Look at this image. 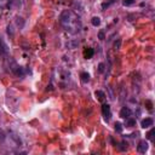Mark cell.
<instances>
[{"label": "cell", "instance_id": "cell-1", "mask_svg": "<svg viewBox=\"0 0 155 155\" xmlns=\"http://www.w3.org/2000/svg\"><path fill=\"white\" fill-rule=\"evenodd\" d=\"M60 23L65 32L73 35L80 33V31L83 29V22L80 19V16L73 10L62 11V13L60 15Z\"/></svg>", "mask_w": 155, "mask_h": 155}, {"label": "cell", "instance_id": "cell-2", "mask_svg": "<svg viewBox=\"0 0 155 155\" xmlns=\"http://www.w3.org/2000/svg\"><path fill=\"white\" fill-rule=\"evenodd\" d=\"M5 65L7 68H9V70L12 73L13 75H16L17 78H23L26 75V70L23 67H21V65L17 64V62L13 60V58L11 57H7L6 58V62H5Z\"/></svg>", "mask_w": 155, "mask_h": 155}, {"label": "cell", "instance_id": "cell-3", "mask_svg": "<svg viewBox=\"0 0 155 155\" xmlns=\"http://www.w3.org/2000/svg\"><path fill=\"white\" fill-rule=\"evenodd\" d=\"M102 114L104 116V120L109 121L110 117H112V110H110V106L107 103H103L102 104Z\"/></svg>", "mask_w": 155, "mask_h": 155}, {"label": "cell", "instance_id": "cell-4", "mask_svg": "<svg viewBox=\"0 0 155 155\" xmlns=\"http://www.w3.org/2000/svg\"><path fill=\"white\" fill-rule=\"evenodd\" d=\"M7 54H9V46L6 45L3 38H0V57L7 56Z\"/></svg>", "mask_w": 155, "mask_h": 155}, {"label": "cell", "instance_id": "cell-5", "mask_svg": "<svg viewBox=\"0 0 155 155\" xmlns=\"http://www.w3.org/2000/svg\"><path fill=\"white\" fill-rule=\"evenodd\" d=\"M148 148H149V144H148V142H147L145 139L141 141L137 145V150H138V153H141V154H144L147 150H148Z\"/></svg>", "mask_w": 155, "mask_h": 155}, {"label": "cell", "instance_id": "cell-6", "mask_svg": "<svg viewBox=\"0 0 155 155\" xmlns=\"http://www.w3.org/2000/svg\"><path fill=\"white\" fill-rule=\"evenodd\" d=\"M132 115V110L129 108V107H122L121 110H120V117L122 119H127Z\"/></svg>", "mask_w": 155, "mask_h": 155}, {"label": "cell", "instance_id": "cell-7", "mask_svg": "<svg viewBox=\"0 0 155 155\" xmlns=\"http://www.w3.org/2000/svg\"><path fill=\"white\" fill-rule=\"evenodd\" d=\"M154 125V120L152 119V117H145V119H143L141 121V126L142 129H148V127H152Z\"/></svg>", "mask_w": 155, "mask_h": 155}, {"label": "cell", "instance_id": "cell-8", "mask_svg": "<svg viewBox=\"0 0 155 155\" xmlns=\"http://www.w3.org/2000/svg\"><path fill=\"white\" fill-rule=\"evenodd\" d=\"M80 80H81V83H83V84L90 83V74H88L87 72H83L80 74Z\"/></svg>", "mask_w": 155, "mask_h": 155}, {"label": "cell", "instance_id": "cell-9", "mask_svg": "<svg viewBox=\"0 0 155 155\" xmlns=\"http://www.w3.org/2000/svg\"><path fill=\"white\" fill-rule=\"evenodd\" d=\"M116 147H117V149H119V150L126 152V150L129 149V143H127L126 141H121V142H119V143L116 144Z\"/></svg>", "mask_w": 155, "mask_h": 155}, {"label": "cell", "instance_id": "cell-10", "mask_svg": "<svg viewBox=\"0 0 155 155\" xmlns=\"http://www.w3.org/2000/svg\"><path fill=\"white\" fill-rule=\"evenodd\" d=\"M95 55V50L91 49V47H87L85 51H84V57L86 58V60H90V58H92Z\"/></svg>", "mask_w": 155, "mask_h": 155}, {"label": "cell", "instance_id": "cell-11", "mask_svg": "<svg viewBox=\"0 0 155 155\" xmlns=\"http://www.w3.org/2000/svg\"><path fill=\"white\" fill-rule=\"evenodd\" d=\"M95 96H96V98H97L99 102H104V99H106V93L103 92V91H101V90H97L95 92Z\"/></svg>", "mask_w": 155, "mask_h": 155}, {"label": "cell", "instance_id": "cell-12", "mask_svg": "<svg viewBox=\"0 0 155 155\" xmlns=\"http://www.w3.org/2000/svg\"><path fill=\"white\" fill-rule=\"evenodd\" d=\"M136 125V119H132V117H127L126 119V122H125V126L126 127H133Z\"/></svg>", "mask_w": 155, "mask_h": 155}, {"label": "cell", "instance_id": "cell-13", "mask_svg": "<svg viewBox=\"0 0 155 155\" xmlns=\"http://www.w3.org/2000/svg\"><path fill=\"white\" fill-rule=\"evenodd\" d=\"M91 24H92L93 27H98V26H101V18L97 17V16L92 17V18H91Z\"/></svg>", "mask_w": 155, "mask_h": 155}, {"label": "cell", "instance_id": "cell-14", "mask_svg": "<svg viewBox=\"0 0 155 155\" xmlns=\"http://www.w3.org/2000/svg\"><path fill=\"white\" fill-rule=\"evenodd\" d=\"M11 1L12 0H0V9H5V7H7Z\"/></svg>", "mask_w": 155, "mask_h": 155}, {"label": "cell", "instance_id": "cell-15", "mask_svg": "<svg viewBox=\"0 0 155 155\" xmlns=\"http://www.w3.org/2000/svg\"><path fill=\"white\" fill-rule=\"evenodd\" d=\"M154 135H155V129L152 127V130L147 133V138H148L149 141H154Z\"/></svg>", "mask_w": 155, "mask_h": 155}, {"label": "cell", "instance_id": "cell-16", "mask_svg": "<svg viewBox=\"0 0 155 155\" xmlns=\"http://www.w3.org/2000/svg\"><path fill=\"white\" fill-rule=\"evenodd\" d=\"M114 126H115V127H114V129H115V131H116V132H119V133H121L122 130H124L122 124H121V122H115Z\"/></svg>", "mask_w": 155, "mask_h": 155}, {"label": "cell", "instance_id": "cell-17", "mask_svg": "<svg viewBox=\"0 0 155 155\" xmlns=\"http://www.w3.org/2000/svg\"><path fill=\"white\" fill-rule=\"evenodd\" d=\"M136 3V0H122V5L124 6H131Z\"/></svg>", "mask_w": 155, "mask_h": 155}, {"label": "cell", "instance_id": "cell-18", "mask_svg": "<svg viewBox=\"0 0 155 155\" xmlns=\"http://www.w3.org/2000/svg\"><path fill=\"white\" fill-rule=\"evenodd\" d=\"M104 69H106V63L104 62H101L98 64V72L99 73H103V72H104Z\"/></svg>", "mask_w": 155, "mask_h": 155}, {"label": "cell", "instance_id": "cell-19", "mask_svg": "<svg viewBox=\"0 0 155 155\" xmlns=\"http://www.w3.org/2000/svg\"><path fill=\"white\" fill-rule=\"evenodd\" d=\"M6 139V135H5V132L0 129V142H4Z\"/></svg>", "mask_w": 155, "mask_h": 155}, {"label": "cell", "instance_id": "cell-20", "mask_svg": "<svg viewBox=\"0 0 155 155\" xmlns=\"http://www.w3.org/2000/svg\"><path fill=\"white\" fill-rule=\"evenodd\" d=\"M98 39H99V40H104V39H106V34H104V32H103V31H101V32L98 33Z\"/></svg>", "mask_w": 155, "mask_h": 155}, {"label": "cell", "instance_id": "cell-21", "mask_svg": "<svg viewBox=\"0 0 155 155\" xmlns=\"http://www.w3.org/2000/svg\"><path fill=\"white\" fill-rule=\"evenodd\" d=\"M120 44H121V41H120V40H117V44H116V42L114 44V49H115V50H119V47H120Z\"/></svg>", "mask_w": 155, "mask_h": 155}]
</instances>
